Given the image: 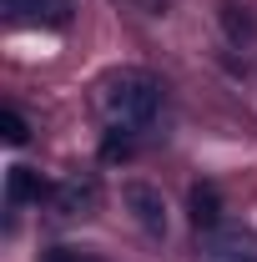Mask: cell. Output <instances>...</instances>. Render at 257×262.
I'll return each mask as SVG.
<instances>
[{
    "mask_svg": "<svg viewBox=\"0 0 257 262\" xmlns=\"http://www.w3.org/2000/svg\"><path fill=\"white\" fill-rule=\"evenodd\" d=\"M157 106H161V86L146 71H121V76H111L101 86V111H106L111 126H121V131L146 126L157 116Z\"/></svg>",
    "mask_w": 257,
    "mask_h": 262,
    "instance_id": "obj_1",
    "label": "cell"
},
{
    "mask_svg": "<svg viewBox=\"0 0 257 262\" xmlns=\"http://www.w3.org/2000/svg\"><path fill=\"white\" fill-rule=\"evenodd\" d=\"M121 207L136 217V227L146 232V237H166V202H161L157 187H146V182H126V187H121Z\"/></svg>",
    "mask_w": 257,
    "mask_h": 262,
    "instance_id": "obj_2",
    "label": "cell"
},
{
    "mask_svg": "<svg viewBox=\"0 0 257 262\" xmlns=\"http://www.w3.org/2000/svg\"><path fill=\"white\" fill-rule=\"evenodd\" d=\"M0 5L15 26H51V31L71 26V0H0Z\"/></svg>",
    "mask_w": 257,
    "mask_h": 262,
    "instance_id": "obj_3",
    "label": "cell"
},
{
    "mask_svg": "<svg viewBox=\"0 0 257 262\" xmlns=\"http://www.w3.org/2000/svg\"><path fill=\"white\" fill-rule=\"evenodd\" d=\"M40 196H51L40 171H31V166H10L5 171V202L10 207H26V202H40Z\"/></svg>",
    "mask_w": 257,
    "mask_h": 262,
    "instance_id": "obj_4",
    "label": "cell"
},
{
    "mask_svg": "<svg viewBox=\"0 0 257 262\" xmlns=\"http://www.w3.org/2000/svg\"><path fill=\"white\" fill-rule=\"evenodd\" d=\"M187 207H192V222H197V227H217V222H222V196H217V187H212V182L192 187Z\"/></svg>",
    "mask_w": 257,
    "mask_h": 262,
    "instance_id": "obj_5",
    "label": "cell"
},
{
    "mask_svg": "<svg viewBox=\"0 0 257 262\" xmlns=\"http://www.w3.org/2000/svg\"><path fill=\"white\" fill-rule=\"evenodd\" d=\"M56 207H61L66 217H76V212L86 217V212L96 207V182H81V177H76V182H66L61 192H56Z\"/></svg>",
    "mask_w": 257,
    "mask_h": 262,
    "instance_id": "obj_6",
    "label": "cell"
},
{
    "mask_svg": "<svg viewBox=\"0 0 257 262\" xmlns=\"http://www.w3.org/2000/svg\"><path fill=\"white\" fill-rule=\"evenodd\" d=\"M0 141H5V146H26V141H31V126H26L20 111H0Z\"/></svg>",
    "mask_w": 257,
    "mask_h": 262,
    "instance_id": "obj_7",
    "label": "cell"
},
{
    "mask_svg": "<svg viewBox=\"0 0 257 262\" xmlns=\"http://www.w3.org/2000/svg\"><path fill=\"white\" fill-rule=\"evenodd\" d=\"M40 262H101V257H91V252H81V247H51Z\"/></svg>",
    "mask_w": 257,
    "mask_h": 262,
    "instance_id": "obj_8",
    "label": "cell"
},
{
    "mask_svg": "<svg viewBox=\"0 0 257 262\" xmlns=\"http://www.w3.org/2000/svg\"><path fill=\"white\" fill-rule=\"evenodd\" d=\"M232 262H252V257H232Z\"/></svg>",
    "mask_w": 257,
    "mask_h": 262,
    "instance_id": "obj_9",
    "label": "cell"
}]
</instances>
